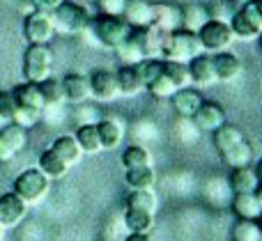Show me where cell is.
<instances>
[{
    "instance_id": "9c48e42d",
    "label": "cell",
    "mask_w": 262,
    "mask_h": 241,
    "mask_svg": "<svg viewBox=\"0 0 262 241\" xmlns=\"http://www.w3.org/2000/svg\"><path fill=\"white\" fill-rule=\"evenodd\" d=\"M28 145V131L16 124H3L0 127V163L14 161Z\"/></svg>"
},
{
    "instance_id": "7dc6e473",
    "label": "cell",
    "mask_w": 262,
    "mask_h": 241,
    "mask_svg": "<svg viewBox=\"0 0 262 241\" xmlns=\"http://www.w3.org/2000/svg\"><path fill=\"white\" fill-rule=\"evenodd\" d=\"M14 5H16V9L23 14V16H28V14L35 12V0H12Z\"/></svg>"
},
{
    "instance_id": "30bf717a",
    "label": "cell",
    "mask_w": 262,
    "mask_h": 241,
    "mask_svg": "<svg viewBox=\"0 0 262 241\" xmlns=\"http://www.w3.org/2000/svg\"><path fill=\"white\" fill-rule=\"evenodd\" d=\"M90 97H95L101 104H111L120 97L118 92V81H115V71L108 69H95L90 74Z\"/></svg>"
},
{
    "instance_id": "8992f818",
    "label": "cell",
    "mask_w": 262,
    "mask_h": 241,
    "mask_svg": "<svg viewBox=\"0 0 262 241\" xmlns=\"http://www.w3.org/2000/svg\"><path fill=\"white\" fill-rule=\"evenodd\" d=\"M228 26H230L235 39H244V41L258 39L262 32V16H260L258 7H255V0H251L244 7L235 9Z\"/></svg>"
},
{
    "instance_id": "7bdbcfd3",
    "label": "cell",
    "mask_w": 262,
    "mask_h": 241,
    "mask_svg": "<svg viewBox=\"0 0 262 241\" xmlns=\"http://www.w3.org/2000/svg\"><path fill=\"white\" fill-rule=\"evenodd\" d=\"M16 110V99H14L12 90H0V122L9 124Z\"/></svg>"
},
{
    "instance_id": "d6a6232c",
    "label": "cell",
    "mask_w": 262,
    "mask_h": 241,
    "mask_svg": "<svg viewBox=\"0 0 262 241\" xmlns=\"http://www.w3.org/2000/svg\"><path fill=\"white\" fill-rule=\"evenodd\" d=\"M154 168L147 165V168H134V170H124V182L131 191H147V188L154 186Z\"/></svg>"
},
{
    "instance_id": "44dd1931",
    "label": "cell",
    "mask_w": 262,
    "mask_h": 241,
    "mask_svg": "<svg viewBox=\"0 0 262 241\" xmlns=\"http://www.w3.org/2000/svg\"><path fill=\"white\" fill-rule=\"evenodd\" d=\"M168 32H161L159 28L147 26V28H140L138 30V39L140 46H143V55L145 58H157L163 60V41H166Z\"/></svg>"
},
{
    "instance_id": "5b68a950",
    "label": "cell",
    "mask_w": 262,
    "mask_h": 241,
    "mask_svg": "<svg viewBox=\"0 0 262 241\" xmlns=\"http://www.w3.org/2000/svg\"><path fill=\"white\" fill-rule=\"evenodd\" d=\"M49 188H51V179L39 168H28L21 175H16L12 191L30 207V205H39L46 198Z\"/></svg>"
},
{
    "instance_id": "8fae6325",
    "label": "cell",
    "mask_w": 262,
    "mask_h": 241,
    "mask_svg": "<svg viewBox=\"0 0 262 241\" xmlns=\"http://www.w3.org/2000/svg\"><path fill=\"white\" fill-rule=\"evenodd\" d=\"M191 119H193V124L200 129V133H214L219 127H223V124L228 122L226 110H223V106L216 104V101H203Z\"/></svg>"
},
{
    "instance_id": "11a10c76",
    "label": "cell",
    "mask_w": 262,
    "mask_h": 241,
    "mask_svg": "<svg viewBox=\"0 0 262 241\" xmlns=\"http://www.w3.org/2000/svg\"><path fill=\"white\" fill-rule=\"evenodd\" d=\"M258 46H260V53H262V32H260V37H258Z\"/></svg>"
},
{
    "instance_id": "b9f144b4",
    "label": "cell",
    "mask_w": 262,
    "mask_h": 241,
    "mask_svg": "<svg viewBox=\"0 0 262 241\" xmlns=\"http://www.w3.org/2000/svg\"><path fill=\"white\" fill-rule=\"evenodd\" d=\"M175 136L180 138L182 142H195L200 138V129L193 124V119L189 117H177V124H175Z\"/></svg>"
},
{
    "instance_id": "9f6ffc18",
    "label": "cell",
    "mask_w": 262,
    "mask_h": 241,
    "mask_svg": "<svg viewBox=\"0 0 262 241\" xmlns=\"http://www.w3.org/2000/svg\"><path fill=\"white\" fill-rule=\"evenodd\" d=\"M3 237H5V228L0 225V241H3Z\"/></svg>"
},
{
    "instance_id": "f907efd6",
    "label": "cell",
    "mask_w": 262,
    "mask_h": 241,
    "mask_svg": "<svg viewBox=\"0 0 262 241\" xmlns=\"http://www.w3.org/2000/svg\"><path fill=\"white\" fill-rule=\"evenodd\" d=\"M255 200H258V205H260V209H262V184H258V188H255Z\"/></svg>"
},
{
    "instance_id": "7402d4cb",
    "label": "cell",
    "mask_w": 262,
    "mask_h": 241,
    "mask_svg": "<svg viewBox=\"0 0 262 241\" xmlns=\"http://www.w3.org/2000/svg\"><path fill=\"white\" fill-rule=\"evenodd\" d=\"M122 18L134 30L147 28L149 23H152V3H149V0H127Z\"/></svg>"
},
{
    "instance_id": "277c9868",
    "label": "cell",
    "mask_w": 262,
    "mask_h": 241,
    "mask_svg": "<svg viewBox=\"0 0 262 241\" xmlns=\"http://www.w3.org/2000/svg\"><path fill=\"white\" fill-rule=\"evenodd\" d=\"M205 53L200 39L195 32L177 28V30L168 32L166 41H163V60H175V62H189L195 55Z\"/></svg>"
},
{
    "instance_id": "ba28073f",
    "label": "cell",
    "mask_w": 262,
    "mask_h": 241,
    "mask_svg": "<svg viewBox=\"0 0 262 241\" xmlns=\"http://www.w3.org/2000/svg\"><path fill=\"white\" fill-rule=\"evenodd\" d=\"M23 37L28 44H51L55 37V28L51 21V14L46 12H32L23 18Z\"/></svg>"
},
{
    "instance_id": "bcb514c9",
    "label": "cell",
    "mask_w": 262,
    "mask_h": 241,
    "mask_svg": "<svg viewBox=\"0 0 262 241\" xmlns=\"http://www.w3.org/2000/svg\"><path fill=\"white\" fill-rule=\"evenodd\" d=\"M64 0H35V12H46L51 14L53 9H58Z\"/></svg>"
},
{
    "instance_id": "f6af8a7d",
    "label": "cell",
    "mask_w": 262,
    "mask_h": 241,
    "mask_svg": "<svg viewBox=\"0 0 262 241\" xmlns=\"http://www.w3.org/2000/svg\"><path fill=\"white\" fill-rule=\"evenodd\" d=\"M99 14H106V16H122L124 7H127V0H95Z\"/></svg>"
},
{
    "instance_id": "ab89813d",
    "label": "cell",
    "mask_w": 262,
    "mask_h": 241,
    "mask_svg": "<svg viewBox=\"0 0 262 241\" xmlns=\"http://www.w3.org/2000/svg\"><path fill=\"white\" fill-rule=\"evenodd\" d=\"M41 117H44V113L41 110H32V108H23V106H16V110H14V117H12V124H16V127L21 129H32L37 127V124L41 122Z\"/></svg>"
},
{
    "instance_id": "4316f807",
    "label": "cell",
    "mask_w": 262,
    "mask_h": 241,
    "mask_svg": "<svg viewBox=\"0 0 262 241\" xmlns=\"http://www.w3.org/2000/svg\"><path fill=\"white\" fill-rule=\"evenodd\" d=\"M212 140H214V147H216L219 154H223V152H228L230 147H235V145H239L242 140H246V136L239 127L226 122L223 127H219L216 131L212 133Z\"/></svg>"
},
{
    "instance_id": "9a60e30c",
    "label": "cell",
    "mask_w": 262,
    "mask_h": 241,
    "mask_svg": "<svg viewBox=\"0 0 262 241\" xmlns=\"http://www.w3.org/2000/svg\"><path fill=\"white\" fill-rule=\"evenodd\" d=\"M62 92H64V101H69V104L78 106V104H85L88 99H90V78L85 76V74H67V76L62 78Z\"/></svg>"
},
{
    "instance_id": "f546056e",
    "label": "cell",
    "mask_w": 262,
    "mask_h": 241,
    "mask_svg": "<svg viewBox=\"0 0 262 241\" xmlns=\"http://www.w3.org/2000/svg\"><path fill=\"white\" fill-rule=\"evenodd\" d=\"M219 156H221V161L226 165H230V170L244 168V165H251V161H253V145H251V140L246 138L239 145L230 147L228 152H223V154H219Z\"/></svg>"
},
{
    "instance_id": "1f68e13d",
    "label": "cell",
    "mask_w": 262,
    "mask_h": 241,
    "mask_svg": "<svg viewBox=\"0 0 262 241\" xmlns=\"http://www.w3.org/2000/svg\"><path fill=\"white\" fill-rule=\"evenodd\" d=\"M74 138H76V142H78L83 154H97V152H101L95 124H78L76 131H74Z\"/></svg>"
},
{
    "instance_id": "3957f363",
    "label": "cell",
    "mask_w": 262,
    "mask_h": 241,
    "mask_svg": "<svg viewBox=\"0 0 262 241\" xmlns=\"http://www.w3.org/2000/svg\"><path fill=\"white\" fill-rule=\"evenodd\" d=\"M55 53L51 44H28L23 53V76L30 83H41L53 74Z\"/></svg>"
},
{
    "instance_id": "d590c367",
    "label": "cell",
    "mask_w": 262,
    "mask_h": 241,
    "mask_svg": "<svg viewBox=\"0 0 262 241\" xmlns=\"http://www.w3.org/2000/svg\"><path fill=\"white\" fill-rule=\"evenodd\" d=\"M122 165L124 170H134V168H147V165H152V156H149L147 147L143 145H129L127 150H124L122 154Z\"/></svg>"
},
{
    "instance_id": "6f0895ef",
    "label": "cell",
    "mask_w": 262,
    "mask_h": 241,
    "mask_svg": "<svg viewBox=\"0 0 262 241\" xmlns=\"http://www.w3.org/2000/svg\"><path fill=\"white\" fill-rule=\"evenodd\" d=\"M258 225H260V232H262V214H260V219H258Z\"/></svg>"
},
{
    "instance_id": "f5cc1de1",
    "label": "cell",
    "mask_w": 262,
    "mask_h": 241,
    "mask_svg": "<svg viewBox=\"0 0 262 241\" xmlns=\"http://www.w3.org/2000/svg\"><path fill=\"white\" fill-rule=\"evenodd\" d=\"M255 7H258V12H260V16H262V0H255Z\"/></svg>"
},
{
    "instance_id": "db71d44e",
    "label": "cell",
    "mask_w": 262,
    "mask_h": 241,
    "mask_svg": "<svg viewBox=\"0 0 262 241\" xmlns=\"http://www.w3.org/2000/svg\"><path fill=\"white\" fill-rule=\"evenodd\" d=\"M76 3H81V5H90V3H95V0H76Z\"/></svg>"
},
{
    "instance_id": "816d5d0a",
    "label": "cell",
    "mask_w": 262,
    "mask_h": 241,
    "mask_svg": "<svg viewBox=\"0 0 262 241\" xmlns=\"http://www.w3.org/2000/svg\"><path fill=\"white\" fill-rule=\"evenodd\" d=\"M255 175H258V179H260V184H262V159L258 161V168H255Z\"/></svg>"
},
{
    "instance_id": "e0dca14e",
    "label": "cell",
    "mask_w": 262,
    "mask_h": 241,
    "mask_svg": "<svg viewBox=\"0 0 262 241\" xmlns=\"http://www.w3.org/2000/svg\"><path fill=\"white\" fill-rule=\"evenodd\" d=\"M212 62H214V71H216V83H232L235 78H239L242 62L230 51L212 53Z\"/></svg>"
},
{
    "instance_id": "7a4b0ae2",
    "label": "cell",
    "mask_w": 262,
    "mask_h": 241,
    "mask_svg": "<svg viewBox=\"0 0 262 241\" xmlns=\"http://www.w3.org/2000/svg\"><path fill=\"white\" fill-rule=\"evenodd\" d=\"M90 28L95 30L97 41L108 51H118L134 32V28L122 16H106V14H99L97 18H92Z\"/></svg>"
},
{
    "instance_id": "c3c4849f",
    "label": "cell",
    "mask_w": 262,
    "mask_h": 241,
    "mask_svg": "<svg viewBox=\"0 0 262 241\" xmlns=\"http://www.w3.org/2000/svg\"><path fill=\"white\" fill-rule=\"evenodd\" d=\"M124 241H152V239H149V234H134V232H129V237Z\"/></svg>"
},
{
    "instance_id": "f1b7e54d",
    "label": "cell",
    "mask_w": 262,
    "mask_h": 241,
    "mask_svg": "<svg viewBox=\"0 0 262 241\" xmlns=\"http://www.w3.org/2000/svg\"><path fill=\"white\" fill-rule=\"evenodd\" d=\"M154 216L157 214H149V211H140V209H124V228L134 234H149V230L154 228Z\"/></svg>"
},
{
    "instance_id": "83f0119b",
    "label": "cell",
    "mask_w": 262,
    "mask_h": 241,
    "mask_svg": "<svg viewBox=\"0 0 262 241\" xmlns=\"http://www.w3.org/2000/svg\"><path fill=\"white\" fill-rule=\"evenodd\" d=\"M37 168L41 170V173L46 175V177L51 179V182H53V179H62L64 175L69 173V165L64 163L62 159H60L58 154H55L53 150H44L39 154V161H37Z\"/></svg>"
},
{
    "instance_id": "4fadbf2b",
    "label": "cell",
    "mask_w": 262,
    "mask_h": 241,
    "mask_svg": "<svg viewBox=\"0 0 262 241\" xmlns=\"http://www.w3.org/2000/svg\"><path fill=\"white\" fill-rule=\"evenodd\" d=\"M189 76H191V85L195 87H209L216 83V71H214V62H212V53H200L193 60H189Z\"/></svg>"
},
{
    "instance_id": "74e56055",
    "label": "cell",
    "mask_w": 262,
    "mask_h": 241,
    "mask_svg": "<svg viewBox=\"0 0 262 241\" xmlns=\"http://www.w3.org/2000/svg\"><path fill=\"white\" fill-rule=\"evenodd\" d=\"M262 232H260V225L258 221H246L239 219L232 228V241H260Z\"/></svg>"
},
{
    "instance_id": "836d02e7",
    "label": "cell",
    "mask_w": 262,
    "mask_h": 241,
    "mask_svg": "<svg viewBox=\"0 0 262 241\" xmlns=\"http://www.w3.org/2000/svg\"><path fill=\"white\" fill-rule=\"evenodd\" d=\"M41 97H44V106L46 108H60L64 104V92H62V83L58 78L49 76L46 81L39 83Z\"/></svg>"
},
{
    "instance_id": "8d00e7d4",
    "label": "cell",
    "mask_w": 262,
    "mask_h": 241,
    "mask_svg": "<svg viewBox=\"0 0 262 241\" xmlns=\"http://www.w3.org/2000/svg\"><path fill=\"white\" fill-rule=\"evenodd\" d=\"M127 207L129 209H140V211L157 214L159 200H157L152 188H147V191H131V196L127 198Z\"/></svg>"
},
{
    "instance_id": "ffe728a7",
    "label": "cell",
    "mask_w": 262,
    "mask_h": 241,
    "mask_svg": "<svg viewBox=\"0 0 262 241\" xmlns=\"http://www.w3.org/2000/svg\"><path fill=\"white\" fill-rule=\"evenodd\" d=\"M12 94H14V99H16V106L32 108V110H41V113L46 110L44 97H41V90H39V83L23 81V83H18V85L14 87Z\"/></svg>"
},
{
    "instance_id": "e575fe53",
    "label": "cell",
    "mask_w": 262,
    "mask_h": 241,
    "mask_svg": "<svg viewBox=\"0 0 262 241\" xmlns=\"http://www.w3.org/2000/svg\"><path fill=\"white\" fill-rule=\"evenodd\" d=\"M115 53H118V58H120V62L122 64H138L140 60L145 58L143 46H140V39H138V30L131 32V37L124 41L122 46H120L118 51H115Z\"/></svg>"
},
{
    "instance_id": "ac0fdd59",
    "label": "cell",
    "mask_w": 262,
    "mask_h": 241,
    "mask_svg": "<svg viewBox=\"0 0 262 241\" xmlns=\"http://www.w3.org/2000/svg\"><path fill=\"white\" fill-rule=\"evenodd\" d=\"M161 32H172L180 28V7L170 3H152V23Z\"/></svg>"
},
{
    "instance_id": "484cf974",
    "label": "cell",
    "mask_w": 262,
    "mask_h": 241,
    "mask_svg": "<svg viewBox=\"0 0 262 241\" xmlns=\"http://www.w3.org/2000/svg\"><path fill=\"white\" fill-rule=\"evenodd\" d=\"M232 211L237 214V219H246V221H258L262 209L255 200V193H232Z\"/></svg>"
},
{
    "instance_id": "d6986e66",
    "label": "cell",
    "mask_w": 262,
    "mask_h": 241,
    "mask_svg": "<svg viewBox=\"0 0 262 241\" xmlns=\"http://www.w3.org/2000/svg\"><path fill=\"white\" fill-rule=\"evenodd\" d=\"M209 21V12L205 3H184L180 7V28L198 32Z\"/></svg>"
},
{
    "instance_id": "2e32d148",
    "label": "cell",
    "mask_w": 262,
    "mask_h": 241,
    "mask_svg": "<svg viewBox=\"0 0 262 241\" xmlns=\"http://www.w3.org/2000/svg\"><path fill=\"white\" fill-rule=\"evenodd\" d=\"M203 94H200L195 87H182V90H177L175 94L170 97V104H172V110H175L177 117H193L195 110L200 108V104H203Z\"/></svg>"
},
{
    "instance_id": "7c38bea8",
    "label": "cell",
    "mask_w": 262,
    "mask_h": 241,
    "mask_svg": "<svg viewBox=\"0 0 262 241\" xmlns=\"http://www.w3.org/2000/svg\"><path fill=\"white\" fill-rule=\"evenodd\" d=\"M26 214H28V205L14 191L0 196V225H3L5 230L16 228V225L26 219Z\"/></svg>"
},
{
    "instance_id": "6da1fadb",
    "label": "cell",
    "mask_w": 262,
    "mask_h": 241,
    "mask_svg": "<svg viewBox=\"0 0 262 241\" xmlns=\"http://www.w3.org/2000/svg\"><path fill=\"white\" fill-rule=\"evenodd\" d=\"M51 21H53V28L58 35H83V32L90 28V12H88L85 5L76 3V0H64L58 9L51 12Z\"/></svg>"
},
{
    "instance_id": "5bb4252c",
    "label": "cell",
    "mask_w": 262,
    "mask_h": 241,
    "mask_svg": "<svg viewBox=\"0 0 262 241\" xmlns=\"http://www.w3.org/2000/svg\"><path fill=\"white\" fill-rule=\"evenodd\" d=\"M97 127V136H99L101 150L113 152L120 147V142L124 140V124L118 117H99Z\"/></svg>"
},
{
    "instance_id": "91938a15",
    "label": "cell",
    "mask_w": 262,
    "mask_h": 241,
    "mask_svg": "<svg viewBox=\"0 0 262 241\" xmlns=\"http://www.w3.org/2000/svg\"><path fill=\"white\" fill-rule=\"evenodd\" d=\"M0 127H3V122H0Z\"/></svg>"
},
{
    "instance_id": "4dcf8cb0",
    "label": "cell",
    "mask_w": 262,
    "mask_h": 241,
    "mask_svg": "<svg viewBox=\"0 0 262 241\" xmlns=\"http://www.w3.org/2000/svg\"><path fill=\"white\" fill-rule=\"evenodd\" d=\"M161 74L177 87H189L191 85V76H189V64L186 62H175V60H163V67H161Z\"/></svg>"
},
{
    "instance_id": "681fc988",
    "label": "cell",
    "mask_w": 262,
    "mask_h": 241,
    "mask_svg": "<svg viewBox=\"0 0 262 241\" xmlns=\"http://www.w3.org/2000/svg\"><path fill=\"white\" fill-rule=\"evenodd\" d=\"M249 3L251 0H228V5H232V7H237V9L244 7V5H249Z\"/></svg>"
},
{
    "instance_id": "680465c9",
    "label": "cell",
    "mask_w": 262,
    "mask_h": 241,
    "mask_svg": "<svg viewBox=\"0 0 262 241\" xmlns=\"http://www.w3.org/2000/svg\"><path fill=\"white\" fill-rule=\"evenodd\" d=\"M3 3H12V0H3Z\"/></svg>"
},
{
    "instance_id": "60d3db41",
    "label": "cell",
    "mask_w": 262,
    "mask_h": 241,
    "mask_svg": "<svg viewBox=\"0 0 262 241\" xmlns=\"http://www.w3.org/2000/svg\"><path fill=\"white\" fill-rule=\"evenodd\" d=\"M145 90H147L154 99H170V97L177 92V87L161 74V76H157L152 83H149V85H145Z\"/></svg>"
},
{
    "instance_id": "cb8c5ba5",
    "label": "cell",
    "mask_w": 262,
    "mask_h": 241,
    "mask_svg": "<svg viewBox=\"0 0 262 241\" xmlns=\"http://www.w3.org/2000/svg\"><path fill=\"white\" fill-rule=\"evenodd\" d=\"M260 179L255 175V170L251 165H244V168H232L230 177H228V186H230V193H253L258 188Z\"/></svg>"
},
{
    "instance_id": "ee69618b",
    "label": "cell",
    "mask_w": 262,
    "mask_h": 241,
    "mask_svg": "<svg viewBox=\"0 0 262 241\" xmlns=\"http://www.w3.org/2000/svg\"><path fill=\"white\" fill-rule=\"evenodd\" d=\"M207 12H209V18L212 21H223V23H230V5L228 0H216V3H209L207 5Z\"/></svg>"
},
{
    "instance_id": "603a6c76",
    "label": "cell",
    "mask_w": 262,
    "mask_h": 241,
    "mask_svg": "<svg viewBox=\"0 0 262 241\" xmlns=\"http://www.w3.org/2000/svg\"><path fill=\"white\" fill-rule=\"evenodd\" d=\"M115 81H118L120 97H136L145 90L138 71H136V64H120V69L115 71Z\"/></svg>"
},
{
    "instance_id": "d4e9b609",
    "label": "cell",
    "mask_w": 262,
    "mask_h": 241,
    "mask_svg": "<svg viewBox=\"0 0 262 241\" xmlns=\"http://www.w3.org/2000/svg\"><path fill=\"white\" fill-rule=\"evenodd\" d=\"M51 150H53L55 154H58L60 159L69 165V168L76 165L78 161H81V156H83V152H81V147H78L74 133H62V136H58L53 142H51Z\"/></svg>"
},
{
    "instance_id": "52a82bcc",
    "label": "cell",
    "mask_w": 262,
    "mask_h": 241,
    "mask_svg": "<svg viewBox=\"0 0 262 241\" xmlns=\"http://www.w3.org/2000/svg\"><path fill=\"white\" fill-rule=\"evenodd\" d=\"M195 35H198L200 46H203L205 53H221V51H228L230 44L235 41V35H232L230 26L223 21H212V18H209Z\"/></svg>"
},
{
    "instance_id": "f35d334b",
    "label": "cell",
    "mask_w": 262,
    "mask_h": 241,
    "mask_svg": "<svg viewBox=\"0 0 262 241\" xmlns=\"http://www.w3.org/2000/svg\"><path fill=\"white\" fill-rule=\"evenodd\" d=\"M161 67H163V60H157V58H143L136 64V71H138L143 87L149 85L157 76H161Z\"/></svg>"
}]
</instances>
